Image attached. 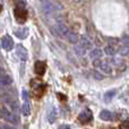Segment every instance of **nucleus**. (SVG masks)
Returning a JSON list of instances; mask_svg holds the SVG:
<instances>
[{
    "label": "nucleus",
    "instance_id": "423d86ee",
    "mask_svg": "<svg viewBox=\"0 0 129 129\" xmlns=\"http://www.w3.org/2000/svg\"><path fill=\"white\" fill-rule=\"evenodd\" d=\"M47 70V64H45L43 61H36L35 64H34V71L38 76H43Z\"/></svg>",
    "mask_w": 129,
    "mask_h": 129
},
{
    "label": "nucleus",
    "instance_id": "2eb2a0df",
    "mask_svg": "<svg viewBox=\"0 0 129 129\" xmlns=\"http://www.w3.org/2000/svg\"><path fill=\"white\" fill-rule=\"evenodd\" d=\"M78 42H79V45H80V47H83L85 50L91 49V48H92V43L89 42V40H87L86 38H82L79 41H78Z\"/></svg>",
    "mask_w": 129,
    "mask_h": 129
},
{
    "label": "nucleus",
    "instance_id": "ddd939ff",
    "mask_svg": "<svg viewBox=\"0 0 129 129\" xmlns=\"http://www.w3.org/2000/svg\"><path fill=\"white\" fill-rule=\"evenodd\" d=\"M116 93H117L116 89H110V91L105 92V93H104V96H103V99H104V102H107V103L111 102V100L114 98Z\"/></svg>",
    "mask_w": 129,
    "mask_h": 129
},
{
    "label": "nucleus",
    "instance_id": "4be33fe9",
    "mask_svg": "<svg viewBox=\"0 0 129 129\" xmlns=\"http://www.w3.org/2000/svg\"><path fill=\"white\" fill-rule=\"evenodd\" d=\"M5 75H6V73H5V70L1 68V67H0V78H1V77H4Z\"/></svg>",
    "mask_w": 129,
    "mask_h": 129
},
{
    "label": "nucleus",
    "instance_id": "393cba45",
    "mask_svg": "<svg viewBox=\"0 0 129 129\" xmlns=\"http://www.w3.org/2000/svg\"><path fill=\"white\" fill-rule=\"evenodd\" d=\"M1 10H2V6H1V4H0V13H1Z\"/></svg>",
    "mask_w": 129,
    "mask_h": 129
},
{
    "label": "nucleus",
    "instance_id": "7ed1b4c3",
    "mask_svg": "<svg viewBox=\"0 0 129 129\" xmlns=\"http://www.w3.org/2000/svg\"><path fill=\"white\" fill-rule=\"evenodd\" d=\"M14 15H15L16 20H17L19 24L25 23V20L27 19V11L25 10L24 6H22V5L16 6L15 10H14Z\"/></svg>",
    "mask_w": 129,
    "mask_h": 129
},
{
    "label": "nucleus",
    "instance_id": "1a4fd4ad",
    "mask_svg": "<svg viewBox=\"0 0 129 129\" xmlns=\"http://www.w3.org/2000/svg\"><path fill=\"white\" fill-rule=\"evenodd\" d=\"M57 118H58V110H57L56 107L52 105L49 109V111H48V121L50 123H53L57 120Z\"/></svg>",
    "mask_w": 129,
    "mask_h": 129
},
{
    "label": "nucleus",
    "instance_id": "412c9836",
    "mask_svg": "<svg viewBox=\"0 0 129 129\" xmlns=\"http://www.w3.org/2000/svg\"><path fill=\"white\" fill-rule=\"evenodd\" d=\"M22 98H23V100H24L25 102H27V101H28V93H27V91H23Z\"/></svg>",
    "mask_w": 129,
    "mask_h": 129
},
{
    "label": "nucleus",
    "instance_id": "b1692460",
    "mask_svg": "<svg viewBox=\"0 0 129 129\" xmlns=\"http://www.w3.org/2000/svg\"><path fill=\"white\" fill-rule=\"evenodd\" d=\"M60 128H69V126H60Z\"/></svg>",
    "mask_w": 129,
    "mask_h": 129
},
{
    "label": "nucleus",
    "instance_id": "f8f14e48",
    "mask_svg": "<svg viewBox=\"0 0 129 129\" xmlns=\"http://www.w3.org/2000/svg\"><path fill=\"white\" fill-rule=\"evenodd\" d=\"M100 118L104 121H111V120H113L114 116L112 114V112L108 111V110H103V111L100 112Z\"/></svg>",
    "mask_w": 129,
    "mask_h": 129
},
{
    "label": "nucleus",
    "instance_id": "aec40b11",
    "mask_svg": "<svg viewBox=\"0 0 129 129\" xmlns=\"http://www.w3.org/2000/svg\"><path fill=\"white\" fill-rule=\"evenodd\" d=\"M94 78H95V79H98V80H101V79H103V75L101 73H99V71H94Z\"/></svg>",
    "mask_w": 129,
    "mask_h": 129
},
{
    "label": "nucleus",
    "instance_id": "20e7f679",
    "mask_svg": "<svg viewBox=\"0 0 129 129\" xmlns=\"http://www.w3.org/2000/svg\"><path fill=\"white\" fill-rule=\"evenodd\" d=\"M93 66H94V67H98V68H100L104 74H110V73L112 71V67L110 66L109 63L102 62V61H100L99 59H94Z\"/></svg>",
    "mask_w": 129,
    "mask_h": 129
},
{
    "label": "nucleus",
    "instance_id": "5701e85b",
    "mask_svg": "<svg viewBox=\"0 0 129 129\" xmlns=\"http://www.w3.org/2000/svg\"><path fill=\"white\" fill-rule=\"evenodd\" d=\"M0 128H6V129H9V128H11V126H8V125H6V123H2V125H0Z\"/></svg>",
    "mask_w": 129,
    "mask_h": 129
},
{
    "label": "nucleus",
    "instance_id": "9d476101",
    "mask_svg": "<svg viewBox=\"0 0 129 129\" xmlns=\"http://www.w3.org/2000/svg\"><path fill=\"white\" fill-rule=\"evenodd\" d=\"M64 39H66L69 43H73V44H77L78 41H79V36L76 33H74L73 31H69V33L67 34V36Z\"/></svg>",
    "mask_w": 129,
    "mask_h": 129
},
{
    "label": "nucleus",
    "instance_id": "a211bd4d",
    "mask_svg": "<svg viewBox=\"0 0 129 129\" xmlns=\"http://www.w3.org/2000/svg\"><path fill=\"white\" fill-rule=\"evenodd\" d=\"M74 50H75V52H76L77 54H79V56H83V54L85 53V51H86V50H85L83 47H80L79 44L76 45V47L74 48Z\"/></svg>",
    "mask_w": 129,
    "mask_h": 129
},
{
    "label": "nucleus",
    "instance_id": "6e6552de",
    "mask_svg": "<svg viewBox=\"0 0 129 129\" xmlns=\"http://www.w3.org/2000/svg\"><path fill=\"white\" fill-rule=\"evenodd\" d=\"M16 54L18 56V58L20 60H26L27 57H28V53H27V50L25 49V47H23L22 44H18L16 47Z\"/></svg>",
    "mask_w": 129,
    "mask_h": 129
},
{
    "label": "nucleus",
    "instance_id": "f257e3e1",
    "mask_svg": "<svg viewBox=\"0 0 129 129\" xmlns=\"http://www.w3.org/2000/svg\"><path fill=\"white\" fill-rule=\"evenodd\" d=\"M0 117H1L2 119H5L6 121H8V122L15 123V125L19 123V117L16 113H14V112L9 111L6 108H2V109L0 110Z\"/></svg>",
    "mask_w": 129,
    "mask_h": 129
},
{
    "label": "nucleus",
    "instance_id": "f03ea898",
    "mask_svg": "<svg viewBox=\"0 0 129 129\" xmlns=\"http://www.w3.org/2000/svg\"><path fill=\"white\" fill-rule=\"evenodd\" d=\"M42 10L45 15H52L53 13H56L59 8H61L60 6H57L56 4L51 1V0H42Z\"/></svg>",
    "mask_w": 129,
    "mask_h": 129
},
{
    "label": "nucleus",
    "instance_id": "f3484780",
    "mask_svg": "<svg viewBox=\"0 0 129 129\" xmlns=\"http://www.w3.org/2000/svg\"><path fill=\"white\" fill-rule=\"evenodd\" d=\"M20 111H22V113L24 114V116H28V114H29V105L27 104V102H25L24 104L22 105Z\"/></svg>",
    "mask_w": 129,
    "mask_h": 129
},
{
    "label": "nucleus",
    "instance_id": "dca6fc26",
    "mask_svg": "<svg viewBox=\"0 0 129 129\" xmlns=\"http://www.w3.org/2000/svg\"><path fill=\"white\" fill-rule=\"evenodd\" d=\"M104 52L108 54V56H113L116 53V49H114L113 45H107L104 48Z\"/></svg>",
    "mask_w": 129,
    "mask_h": 129
},
{
    "label": "nucleus",
    "instance_id": "0eeeda50",
    "mask_svg": "<svg viewBox=\"0 0 129 129\" xmlns=\"http://www.w3.org/2000/svg\"><path fill=\"white\" fill-rule=\"evenodd\" d=\"M1 43H2V48H4L6 51H10V50H13L14 42H13V40L10 39V36L5 35L4 38L1 39Z\"/></svg>",
    "mask_w": 129,
    "mask_h": 129
},
{
    "label": "nucleus",
    "instance_id": "4468645a",
    "mask_svg": "<svg viewBox=\"0 0 129 129\" xmlns=\"http://www.w3.org/2000/svg\"><path fill=\"white\" fill-rule=\"evenodd\" d=\"M102 54H103V51L102 50H100V49H93L91 51V53H89V58L91 59H100L101 57H102Z\"/></svg>",
    "mask_w": 129,
    "mask_h": 129
},
{
    "label": "nucleus",
    "instance_id": "39448f33",
    "mask_svg": "<svg viewBox=\"0 0 129 129\" xmlns=\"http://www.w3.org/2000/svg\"><path fill=\"white\" fill-rule=\"evenodd\" d=\"M92 112H91V110H84V111H82L79 113V116H78V120L80 121L82 123H87V122H89V121L92 120Z\"/></svg>",
    "mask_w": 129,
    "mask_h": 129
},
{
    "label": "nucleus",
    "instance_id": "9b49d317",
    "mask_svg": "<svg viewBox=\"0 0 129 129\" xmlns=\"http://www.w3.org/2000/svg\"><path fill=\"white\" fill-rule=\"evenodd\" d=\"M15 35L17 38H19L20 40H24L28 36V28L27 27H24V28H17L15 31Z\"/></svg>",
    "mask_w": 129,
    "mask_h": 129
},
{
    "label": "nucleus",
    "instance_id": "6ab92c4d",
    "mask_svg": "<svg viewBox=\"0 0 129 129\" xmlns=\"http://www.w3.org/2000/svg\"><path fill=\"white\" fill-rule=\"evenodd\" d=\"M119 53H120L122 57H127L128 56V47H127V45H126V47H123V48H121L120 51H119Z\"/></svg>",
    "mask_w": 129,
    "mask_h": 129
}]
</instances>
